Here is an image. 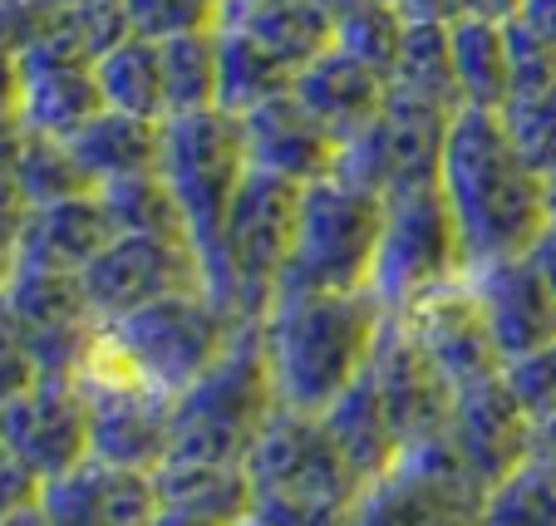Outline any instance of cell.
<instances>
[{
  "label": "cell",
  "mask_w": 556,
  "mask_h": 526,
  "mask_svg": "<svg viewBox=\"0 0 556 526\" xmlns=\"http://www.w3.org/2000/svg\"><path fill=\"white\" fill-rule=\"evenodd\" d=\"M0 526H50V522H45V512H40V506H25V512L5 516V522H0Z\"/></svg>",
  "instance_id": "52"
},
{
  "label": "cell",
  "mask_w": 556,
  "mask_h": 526,
  "mask_svg": "<svg viewBox=\"0 0 556 526\" xmlns=\"http://www.w3.org/2000/svg\"><path fill=\"white\" fill-rule=\"evenodd\" d=\"M153 526H227V522H217V516H202V512H182V506H163ZM231 526H237V522H231Z\"/></svg>",
  "instance_id": "49"
},
{
  "label": "cell",
  "mask_w": 556,
  "mask_h": 526,
  "mask_svg": "<svg viewBox=\"0 0 556 526\" xmlns=\"http://www.w3.org/2000/svg\"><path fill=\"white\" fill-rule=\"evenodd\" d=\"M242 138H247L252 172L295 182V188L336 178L340 153H345V143H340L295 94H281V99H271V104L242 114Z\"/></svg>",
  "instance_id": "19"
},
{
  "label": "cell",
  "mask_w": 556,
  "mask_h": 526,
  "mask_svg": "<svg viewBox=\"0 0 556 526\" xmlns=\"http://www.w3.org/2000/svg\"><path fill=\"white\" fill-rule=\"evenodd\" d=\"M99 202H104L118 236H188V221H182L168 182L157 178V172L109 182V188H99Z\"/></svg>",
  "instance_id": "35"
},
{
  "label": "cell",
  "mask_w": 556,
  "mask_h": 526,
  "mask_svg": "<svg viewBox=\"0 0 556 526\" xmlns=\"http://www.w3.org/2000/svg\"><path fill=\"white\" fill-rule=\"evenodd\" d=\"M237 526H266V522H262V516H242V522H237Z\"/></svg>",
  "instance_id": "54"
},
{
  "label": "cell",
  "mask_w": 556,
  "mask_h": 526,
  "mask_svg": "<svg viewBox=\"0 0 556 526\" xmlns=\"http://www.w3.org/2000/svg\"><path fill=\"white\" fill-rule=\"evenodd\" d=\"M35 380H40V369H35V359H30V349H25L21 330H15L11 310L0 306V403H11L15 394H25Z\"/></svg>",
  "instance_id": "41"
},
{
  "label": "cell",
  "mask_w": 556,
  "mask_h": 526,
  "mask_svg": "<svg viewBox=\"0 0 556 526\" xmlns=\"http://www.w3.org/2000/svg\"><path fill=\"white\" fill-rule=\"evenodd\" d=\"M157 497L163 506H182V512H202L217 522H242L252 516V487H247V467H222V463H163L157 467Z\"/></svg>",
  "instance_id": "30"
},
{
  "label": "cell",
  "mask_w": 556,
  "mask_h": 526,
  "mask_svg": "<svg viewBox=\"0 0 556 526\" xmlns=\"http://www.w3.org/2000/svg\"><path fill=\"white\" fill-rule=\"evenodd\" d=\"M458 11L468 21H493V25H513L517 11H522V0H458Z\"/></svg>",
  "instance_id": "46"
},
{
  "label": "cell",
  "mask_w": 556,
  "mask_h": 526,
  "mask_svg": "<svg viewBox=\"0 0 556 526\" xmlns=\"http://www.w3.org/2000/svg\"><path fill=\"white\" fill-rule=\"evenodd\" d=\"M439 192L453 211L468 271L532 256L552 227V188L507 138L503 114L458 108L443 143Z\"/></svg>",
  "instance_id": "1"
},
{
  "label": "cell",
  "mask_w": 556,
  "mask_h": 526,
  "mask_svg": "<svg viewBox=\"0 0 556 526\" xmlns=\"http://www.w3.org/2000/svg\"><path fill=\"white\" fill-rule=\"evenodd\" d=\"M527 35H536V40L556 44V0H522V11H517V21Z\"/></svg>",
  "instance_id": "45"
},
{
  "label": "cell",
  "mask_w": 556,
  "mask_h": 526,
  "mask_svg": "<svg viewBox=\"0 0 556 526\" xmlns=\"http://www.w3.org/2000/svg\"><path fill=\"white\" fill-rule=\"evenodd\" d=\"M295 211H301L295 182L252 172L231 202L217 246L202 256V291L237 330H256L271 316L291 261Z\"/></svg>",
  "instance_id": "4"
},
{
  "label": "cell",
  "mask_w": 556,
  "mask_h": 526,
  "mask_svg": "<svg viewBox=\"0 0 556 526\" xmlns=\"http://www.w3.org/2000/svg\"><path fill=\"white\" fill-rule=\"evenodd\" d=\"M15 99H21V60L0 54V114H15Z\"/></svg>",
  "instance_id": "47"
},
{
  "label": "cell",
  "mask_w": 556,
  "mask_h": 526,
  "mask_svg": "<svg viewBox=\"0 0 556 526\" xmlns=\"http://www.w3.org/2000/svg\"><path fill=\"white\" fill-rule=\"evenodd\" d=\"M507 138L546 182L556 178V79L542 89H517L503 104Z\"/></svg>",
  "instance_id": "37"
},
{
  "label": "cell",
  "mask_w": 556,
  "mask_h": 526,
  "mask_svg": "<svg viewBox=\"0 0 556 526\" xmlns=\"http://www.w3.org/2000/svg\"><path fill=\"white\" fill-rule=\"evenodd\" d=\"M157 143H163V124L118 114V108H99V114L70 138L74 158L85 163L94 188L157 172Z\"/></svg>",
  "instance_id": "27"
},
{
  "label": "cell",
  "mask_w": 556,
  "mask_h": 526,
  "mask_svg": "<svg viewBox=\"0 0 556 526\" xmlns=\"http://www.w3.org/2000/svg\"><path fill=\"white\" fill-rule=\"evenodd\" d=\"M89 403V458L134 473H157L173 448V399L138 374L99 325L85 364L74 374Z\"/></svg>",
  "instance_id": "8"
},
{
  "label": "cell",
  "mask_w": 556,
  "mask_h": 526,
  "mask_svg": "<svg viewBox=\"0 0 556 526\" xmlns=\"http://www.w3.org/2000/svg\"><path fill=\"white\" fill-rule=\"evenodd\" d=\"M21 221H25L21 202H0V291L11 285L15 261H21Z\"/></svg>",
  "instance_id": "43"
},
{
  "label": "cell",
  "mask_w": 556,
  "mask_h": 526,
  "mask_svg": "<svg viewBox=\"0 0 556 526\" xmlns=\"http://www.w3.org/2000/svg\"><path fill=\"white\" fill-rule=\"evenodd\" d=\"M40 15H54V11H74V5H89V0H35Z\"/></svg>",
  "instance_id": "53"
},
{
  "label": "cell",
  "mask_w": 556,
  "mask_h": 526,
  "mask_svg": "<svg viewBox=\"0 0 556 526\" xmlns=\"http://www.w3.org/2000/svg\"><path fill=\"white\" fill-rule=\"evenodd\" d=\"M503 384L517 399V409L542 428L546 419H556V339L522 359H507L503 364Z\"/></svg>",
  "instance_id": "40"
},
{
  "label": "cell",
  "mask_w": 556,
  "mask_h": 526,
  "mask_svg": "<svg viewBox=\"0 0 556 526\" xmlns=\"http://www.w3.org/2000/svg\"><path fill=\"white\" fill-rule=\"evenodd\" d=\"M389 89H404L414 99H429L439 108L458 114V79H453V50H448V25H409L400 44V60L389 74Z\"/></svg>",
  "instance_id": "34"
},
{
  "label": "cell",
  "mask_w": 556,
  "mask_h": 526,
  "mask_svg": "<svg viewBox=\"0 0 556 526\" xmlns=\"http://www.w3.org/2000/svg\"><path fill=\"white\" fill-rule=\"evenodd\" d=\"M0 306L11 310L40 380H74L79 374L99 335V320L85 295V275L15 261L11 285L0 291Z\"/></svg>",
  "instance_id": "13"
},
{
  "label": "cell",
  "mask_w": 556,
  "mask_h": 526,
  "mask_svg": "<svg viewBox=\"0 0 556 526\" xmlns=\"http://www.w3.org/2000/svg\"><path fill=\"white\" fill-rule=\"evenodd\" d=\"M369 380H375L379 403H384V413L404 448H419V442H433L448 433L458 389H453L448 374L424 355V345L409 335V325H404L400 316H389L384 330H379L375 359H369Z\"/></svg>",
  "instance_id": "15"
},
{
  "label": "cell",
  "mask_w": 556,
  "mask_h": 526,
  "mask_svg": "<svg viewBox=\"0 0 556 526\" xmlns=\"http://www.w3.org/2000/svg\"><path fill=\"white\" fill-rule=\"evenodd\" d=\"M94 79H99L104 108H118V114H134V118H153V124L168 118L163 54H157V44L143 40V35H128L124 44H114V50L94 64Z\"/></svg>",
  "instance_id": "29"
},
{
  "label": "cell",
  "mask_w": 556,
  "mask_h": 526,
  "mask_svg": "<svg viewBox=\"0 0 556 526\" xmlns=\"http://www.w3.org/2000/svg\"><path fill=\"white\" fill-rule=\"evenodd\" d=\"M40 512L50 526H153L163 512L153 473L85 458L79 467L45 483Z\"/></svg>",
  "instance_id": "20"
},
{
  "label": "cell",
  "mask_w": 556,
  "mask_h": 526,
  "mask_svg": "<svg viewBox=\"0 0 556 526\" xmlns=\"http://www.w3.org/2000/svg\"><path fill=\"white\" fill-rule=\"evenodd\" d=\"M0 448L15 453L40 483L89 458V403L74 380H35L11 403H0Z\"/></svg>",
  "instance_id": "16"
},
{
  "label": "cell",
  "mask_w": 556,
  "mask_h": 526,
  "mask_svg": "<svg viewBox=\"0 0 556 526\" xmlns=\"http://www.w3.org/2000/svg\"><path fill=\"white\" fill-rule=\"evenodd\" d=\"M276 409H281V399H276L271 369H266L262 325L242 330V335L227 345V355H222L192 389H182L178 399H173L168 463L242 467Z\"/></svg>",
  "instance_id": "5"
},
{
  "label": "cell",
  "mask_w": 556,
  "mask_h": 526,
  "mask_svg": "<svg viewBox=\"0 0 556 526\" xmlns=\"http://www.w3.org/2000/svg\"><path fill=\"white\" fill-rule=\"evenodd\" d=\"M157 178L168 182L198 256H207L217 246L222 227H227V211L237 202V192H242V182L252 178L242 118L227 114V108L163 118Z\"/></svg>",
  "instance_id": "7"
},
{
  "label": "cell",
  "mask_w": 556,
  "mask_h": 526,
  "mask_svg": "<svg viewBox=\"0 0 556 526\" xmlns=\"http://www.w3.org/2000/svg\"><path fill=\"white\" fill-rule=\"evenodd\" d=\"M443 438H448V448L468 463V473L493 492L507 473H517V467L532 458L536 423L517 409L503 374H493V380H483V384L458 389Z\"/></svg>",
  "instance_id": "17"
},
{
  "label": "cell",
  "mask_w": 556,
  "mask_h": 526,
  "mask_svg": "<svg viewBox=\"0 0 556 526\" xmlns=\"http://www.w3.org/2000/svg\"><path fill=\"white\" fill-rule=\"evenodd\" d=\"M463 275H468V261H463L458 227L439 182L384 197V232H379L375 275H369V295L379 306L400 316Z\"/></svg>",
  "instance_id": "9"
},
{
  "label": "cell",
  "mask_w": 556,
  "mask_h": 526,
  "mask_svg": "<svg viewBox=\"0 0 556 526\" xmlns=\"http://www.w3.org/2000/svg\"><path fill=\"white\" fill-rule=\"evenodd\" d=\"M483 526H556V463L527 458L488 492Z\"/></svg>",
  "instance_id": "36"
},
{
  "label": "cell",
  "mask_w": 556,
  "mask_h": 526,
  "mask_svg": "<svg viewBox=\"0 0 556 526\" xmlns=\"http://www.w3.org/2000/svg\"><path fill=\"white\" fill-rule=\"evenodd\" d=\"M217 5H222V0H217Z\"/></svg>",
  "instance_id": "56"
},
{
  "label": "cell",
  "mask_w": 556,
  "mask_h": 526,
  "mask_svg": "<svg viewBox=\"0 0 556 526\" xmlns=\"http://www.w3.org/2000/svg\"><path fill=\"white\" fill-rule=\"evenodd\" d=\"M453 79H458L463 108H493L503 114L513 94V50H507V25L493 21H453L448 25Z\"/></svg>",
  "instance_id": "28"
},
{
  "label": "cell",
  "mask_w": 556,
  "mask_h": 526,
  "mask_svg": "<svg viewBox=\"0 0 556 526\" xmlns=\"http://www.w3.org/2000/svg\"><path fill=\"white\" fill-rule=\"evenodd\" d=\"M468 285L478 295V306H483V320L493 330V345L503 355V364L556 339V295L546 285V275L536 271L532 256L468 271Z\"/></svg>",
  "instance_id": "21"
},
{
  "label": "cell",
  "mask_w": 556,
  "mask_h": 526,
  "mask_svg": "<svg viewBox=\"0 0 556 526\" xmlns=\"http://www.w3.org/2000/svg\"><path fill=\"white\" fill-rule=\"evenodd\" d=\"M448 124H453V108L414 99L404 89H389L379 118L355 143H345L336 178L359 182V188L379 192V197H394V192H409V188H433L443 168Z\"/></svg>",
  "instance_id": "12"
},
{
  "label": "cell",
  "mask_w": 556,
  "mask_h": 526,
  "mask_svg": "<svg viewBox=\"0 0 556 526\" xmlns=\"http://www.w3.org/2000/svg\"><path fill=\"white\" fill-rule=\"evenodd\" d=\"M389 310L369 291L281 295L262 320V349L281 409L320 413L369 369Z\"/></svg>",
  "instance_id": "2"
},
{
  "label": "cell",
  "mask_w": 556,
  "mask_h": 526,
  "mask_svg": "<svg viewBox=\"0 0 556 526\" xmlns=\"http://www.w3.org/2000/svg\"><path fill=\"white\" fill-rule=\"evenodd\" d=\"M320 423L330 428L336 448L345 453V463L355 467L365 487L375 483V477H384L389 467L400 463V453H404L400 433H394L384 403H379V389H375V380H369V369L359 374L355 384H350L345 394H340L336 403H330L326 413H320Z\"/></svg>",
  "instance_id": "26"
},
{
  "label": "cell",
  "mask_w": 556,
  "mask_h": 526,
  "mask_svg": "<svg viewBox=\"0 0 556 526\" xmlns=\"http://www.w3.org/2000/svg\"><path fill=\"white\" fill-rule=\"evenodd\" d=\"M488 487L448 438L404 448L400 463L359 492L350 526H483Z\"/></svg>",
  "instance_id": "11"
},
{
  "label": "cell",
  "mask_w": 556,
  "mask_h": 526,
  "mask_svg": "<svg viewBox=\"0 0 556 526\" xmlns=\"http://www.w3.org/2000/svg\"><path fill=\"white\" fill-rule=\"evenodd\" d=\"M15 182H21L25 211L30 207H50V202H70V197H89L94 178L85 172V163L74 158L70 138H50V133H21V153H15Z\"/></svg>",
  "instance_id": "32"
},
{
  "label": "cell",
  "mask_w": 556,
  "mask_h": 526,
  "mask_svg": "<svg viewBox=\"0 0 556 526\" xmlns=\"http://www.w3.org/2000/svg\"><path fill=\"white\" fill-rule=\"evenodd\" d=\"M157 54H163V99H168V118L217 108V85H222L217 30L173 35V40L157 44Z\"/></svg>",
  "instance_id": "33"
},
{
  "label": "cell",
  "mask_w": 556,
  "mask_h": 526,
  "mask_svg": "<svg viewBox=\"0 0 556 526\" xmlns=\"http://www.w3.org/2000/svg\"><path fill=\"white\" fill-rule=\"evenodd\" d=\"M192 291H202V256L188 236H114L85 271V295L99 325Z\"/></svg>",
  "instance_id": "14"
},
{
  "label": "cell",
  "mask_w": 556,
  "mask_h": 526,
  "mask_svg": "<svg viewBox=\"0 0 556 526\" xmlns=\"http://www.w3.org/2000/svg\"><path fill=\"white\" fill-rule=\"evenodd\" d=\"M35 35H40V5L35 0H0V54L21 60Z\"/></svg>",
  "instance_id": "42"
},
{
  "label": "cell",
  "mask_w": 556,
  "mask_h": 526,
  "mask_svg": "<svg viewBox=\"0 0 556 526\" xmlns=\"http://www.w3.org/2000/svg\"><path fill=\"white\" fill-rule=\"evenodd\" d=\"M104 335L114 339V349L153 389L178 399L182 389H192L227 355V345L242 330L212 306L207 291H192V295L157 300V306H143L124 320H109Z\"/></svg>",
  "instance_id": "10"
},
{
  "label": "cell",
  "mask_w": 556,
  "mask_h": 526,
  "mask_svg": "<svg viewBox=\"0 0 556 526\" xmlns=\"http://www.w3.org/2000/svg\"><path fill=\"white\" fill-rule=\"evenodd\" d=\"M242 467L252 487V516L266 526H350L365 492L326 423L295 409L271 413Z\"/></svg>",
  "instance_id": "3"
},
{
  "label": "cell",
  "mask_w": 556,
  "mask_h": 526,
  "mask_svg": "<svg viewBox=\"0 0 556 526\" xmlns=\"http://www.w3.org/2000/svg\"><path fill=\"white\" fill-rule=\"evenodd\" d=\"M400 320L424 345V355L448 374L453 389H468V384H483L493 374H503V355L493 345V330H488L483 306H478L468 275L424 295L419 306L400 310Z\"/></svg>",
  "instance_id": "18"
},
{
  "label": "cell",
  "mask_w": 556,
  "mask_h": 526,
  "mask_svg": "<svg viewBox=\"0 0 556 526\" xmlns=\"http://www.w3.org/2000/svg\"><path fill=\"white\" fill-rule=\"evenodd\" d=\"M404 15L394 5H375V11H350L336 15V50L355 54L359 64H369L375 74H394V60H400L404 44Z\"/></svg>",
  "instance_id": "38"
},
{
  "label": "cell",
  "mask_w": 556,
  "mask_h": 526,
  "mask_svg": "<svg viewBox=\"0 0 556 526\" xmlns=\"http://www.w3.org/2000/svg\"><path fill=\"white\" fill-rule=\"evenodd\" d=\"M217 60H222L217 108H227L237 118L291 94V85H295V69H286L276 54H266L262 44H252L237 30H217Z\"/></svg>",
  "instance_id": "31"
},
{
  "label": "cell",
  "mask_w": 556,
  "mask_h": 526,
  "mask_svg": "<svg viewBox=\"0 0 556 526\" xmlns=\"http://www.w3.org/2000/svg\"><path fill=\"white\" fill-rule=\"evenodd\" d=\"M217 11H222L217 0H124L128 30L153 44L192 30H217Z\"/></svg>",
  "instance_id": "39"
},
{
  "label": "cell",
  "mask_w": 556,
  "mask_h": 526,
  "mask_svg": "<svg viewBox=\"0 0 556 526\" xmlns=\"http://www.w3.org/2000/svg\"><path fill=\"white\" fill-rule=\"evenodd\" d=\"M394 11L404 15V25H453V21H463L458 0H394Z\"/></svg>",
  "instance_id": "44"
},
{
  "label": "cell",
  "mask_w": 556,
  "mask_h": 526,
  "mask_svg": "<svg viewBox=\"0 0 556 526\" xmlns=\"http://www.w3.org/2000/svg\"><path fill=\"white\" fill-rule=\"evenodd\" d=\"M336 15H350V11H375V5H394V0H326Z\"/></svg>",
  "instance_id": "51"
},
{
  "label": "cell",
  "mask_w": 556,
  "mask_h": 526,
  "mask_svg": "<svg viewBox=\"0 0 556 526\" xmlns=\"http://www.w3.org/2000/svg\"><path fill=\"white\" fill-rule=\"evenodd\" d=\"M114 221H109L99 192L70 202H50V207H30L21 221V261L45 266V271H70L85 275L94 256L114 242Z\"/></svg>",
  "instance_id": "25"
},
{
  "label": "cell",
  "mask_w": 556,
  "mask_h": 526,
  "mask_svg": "<svg viewBox=\"0 0 556 526\" xmlns=\"http://www.w3.org/2000/svg\"><path fill=\"white\" fill-rule=\"evenodd\" d=\"M532 261H536V271L546 275V285H552V295H556V217H552V227L542 232V242L532 246Z\"/></svg>",
  "instance_id": "48"
},
{
  "label": "cell",
  "mask_w": 556,
  "mask_h": 526,
  "mask_svg": "<svg viewBox=\"0 0 556 526\" xmlns=\"http://www.w3.org/2000/svg\"><path fill=\"white\" fill-rule=\"evenodd\" d=\"M217 30H237L301 74L336 50V11L326 0H222Z\"/></svg>",
  "instance_id": "23"
},
{
  "label": "cell",
  "mask_w": 556,
  "mask_h": 526,
  "mask_svg": "<svg viewBox=\"0 0 556 526\" xmlns=\"http://www.w3.org/2000/svg\"><path fill=\"white\" fill-rule=\"evenodd\" d=\"M546 188H552V217H556V178H552V182H546Z\"/></svg>",
  "instance_id": "55"
},
{
  "label": "cell",
  "mask_w": 556,
  "mask_h": 526,
  "mask_svg": "<svg viewBox=\"0 0 556 526\" xmlns=\"http://www.w3.org/2000/svg\"><path fill=\"white\" fill-rule=\"evenodd\" d=\"M532 458H546V463H556V419H546L542 428H536V438H532Z\"/></svg>",
  "instance_id": "50"
},
{
  "label": "cell",
  "mask_w": 556,
  "mask_h": 526,
  "mask_svg": "<svg viewBox=\"0 0 556 526\" xmlns=\"http://www.w3.org/2000/svg\"><path fill=\"white\" fill-rule=\"evenodd\" d=\"M99 108H104V99H99L94 64L64 60V54H50L40 44H30L21 54V99H15L21 128L50 138H74Z\"/></svg>",
  "instance_id": "22"
},
{
  "label": "cell",
  "mask_w": 556,
  "mask_h": 526,
  "mask_svg": "<svg viewBox=\"0 0 556 526\" xmlns=\"http://www.w3.org/2000/svg\"><path fill=\"white\" fill-rule=\"evenodd\" d=\"M291 94L301 99L340 143H355V138L379 118V108H384L389 79L375 74L369 64H359L355 54L326 50L315 64H305V69L295 74Z\"/></svg>",
  "instance_id": "24"
},
{
  "label": "cell",
  "mask_w": 556,
  "mask_h": 526,
  "mask_svg": "<svg viewBox=\"0 0 556 526\" xmlns=\"http://www.w3.org/2000/svg\"><path fill=\"white\" fill-rule=\"evenodd\" d=\"M384 232V197L350 178L301 188L295 242L286 261L281 295H350L369 291ZM276 295V300H281Z\"/></svg>",
  "instance_id": "6"
}]
</instances>
